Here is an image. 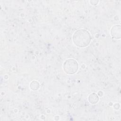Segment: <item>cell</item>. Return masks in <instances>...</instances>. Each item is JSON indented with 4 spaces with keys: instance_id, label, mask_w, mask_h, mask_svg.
<instances>
[{
    "instance_id": "1",
    "label": "cell",
    "mask_w": 121,
    "mask_h": 121,
    "mask_svg": "<svg viewBox=\"0 0 121 121\" xmlns=\"http://www.w3.org/2000/svg\"><path fill=\"white\" fill-rule=\"evenodd\" d=\"M91 37L89 33L83 29L75 31L72 36V40L74 44L80 48L87 46L91 41Z\"/></svg>"
},
{
    "instance_id": "2",
    "label": "cell",
    "mask_w": 121,
    "mask_h": 121,
    "mask_svg": "<svg viewBox=\"0 0 121 121\" xmlns=\"http://www.w3.org/2000/svg\"><path fill=\"white\" fill-rule=\"evenodd\" d=\"M63 69L67 74H73L78 70V63L73 59L67 60L63 64Z\"/></svg>"
},
{
    "instance_id": "3",
    "label": "cell",
    "mask_w": 121,
    "mask_h": 121,
    "mask_svg": "<svg viewBox=\"0 0 121 121\" xmlns=\"http://www.w3.org/2000/svg\"><path fill=\"white\" fill-rule=\"evenodd\" d=\"M111 34L113 38L118 39L121 38V26L116 25L113 26L111 30Z\"/></svg>"
},
{
    "instance_id": "4",
    "label": "cell",
    "mask_w": 121,
    "mask_h": 121,
    "mask_svg": "<svg viewBox=\"0 0 121 121\" xmlns=\"http://www.w3.org/2000/svg\"><path fill=\"white\" fill-rule=\"evenodd\" d=\"M96 95L95 94H90V95H89V97H88V99L89 100V102L90 103L92 104H95L96 103H97L98 101L99 100V98H95V97L96 96Z\"/></svg>"
}]
</instances>
